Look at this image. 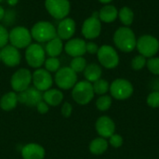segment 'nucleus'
I'll list each match as a JSON object with an SVG mask.
<instances>
[{
	"instance_id": "41",
	"label": "nucleus",
	"mask_w": 159,
	"mask_h": 159,
	"mask_svg": "<svg viewBox=\"0 0 159 159\" xmlns=\"http://www.w3.org/2000/svg\"><path fill=\"white\" fill-rule=\"evenodd\" d=\"M17 2H18V0H7V3H8L10 6H14V5H16V4H17Z\"/></svg>"
},
{
	"instance_id": "27",
	"label": "nucleus",
	"mask_w": 159,
	"mask_h": 159,
	"mask_svg": "<svg viewBox=\"0 0 159 159\" xmlns=\"http://www.w3.org/2000/svg\"><path fill=\"white\" fill-rule=\"evenodd\" d=\"M93 87V90H94V93L96 94H99V95H104L108 89H110V86H109V83L104 80V79H98L97 81H95L92 85Z\"/></svg>"
},
{
	"instance_id": "22",
	"label": "nucleus",
	"mask_w": 159,
	"mask_h": 159,
	"mask_svg": "<svg viewBox=\"0 0 159 159\" xmlns=\"http://www.w3.org/2000/svg\"><path fill=\"white\" fill-rule=\"evenodd\" d=\"M62 99H63V94L60 90L55 89H48L43 94L44 102L48 103V105H52V106L59 105L61 102Z\"/></svg>"
},
{
	"instance_id": "21",
	"label": "nucleus",
	"mask_w": 159,
	"mask_h": 159,
	"mask_svg": "<svg viewBox=\"0 0 159 159\" xmlns=\"http://www.w3.org/2000/svg\"><path fill=\"white\" fill-rule=\"evenodd\" d=\"M63 48V44L62 41L60 37H55L53 39H51L50 41L48 42V44L46 45L45 50L47 52V54L49 57H58Z\"/></svg>"
},
{
	"instance_id": "34",
	"label": "nucleus",
	"mask_w": 159,
	"mask_h": 159,
	"mask_svg": "<svg viewBox=\"0 0 159 159\" xmlns=\"http://www.w3.org/2000/svg\"><path fill=\"white\" fill-rule=\"evenodd\" d=\"M8 41V32L7 30L0 24V48H3L7 46Z\"/></svg>"
},
{
	"instance_id": "26",
	"label": "nucleus",
	"mask_w": 159,
	"mask_h": 159,
	"mask_svg": "<svg viewBox=\"0 0 159 159\" xmlns=\"http://www.w3.org/2000/svg\"><path fill=\"white\" fill-rule=\"evenodd\" d=\"M118 17L120 21L125 25L126 27H129L132 24L134 20V13L131 8L129 7H123L118 11Z\"/></svg>"
},
{
	"instance_id": "12",
	"label": "nucleus",
	"mask_w": 159,
	"mask_h": 159,
	"mask_svg": "<svg viewBox=\"0 0 159 159\" xmlns=\"http://www.w3.org/2000/svg\"><path fill=\"white\" fill-rule=\"evenodd\" d=\"M32 81V74L28 69L21 68L15 72L11 77V87L17 92L26 90Z\"/></svg>"
},
{
	"instance_id": "9",
	"label": "nucleus",
	"mask_w": 159,
	"mask_h": 159,
	"mask_svg": "<svg viewBox=\"0 0 159 159\" xmlns=\"http://www.w3.org/2000/svg\"><path fill=\"white\" fill-rule=\"evenodd\" d=\"M102 32V21L99 19V12L95 11L92 15L85 20L82 25V34L87 39L97 38Z\"/></svg>"
},
{
	"instance_id": "43",
	"label": "nucleus",
	"mask_w": 159,
	"mask_h": 159,
	"mask_svg": "<svg viewBox=\"0 0 159 159\" xmlns=\"http://www.w3.org/2000/svg\"><path fill=\"white\" fill-rule=\"evenodd\" d=\"M0 61H1V50H0Z\"/></svg>"
},
{
	"instance_id": "8",
	"label": "nucleus",
	"mask_w": 159,
	"mask_h": 159,
	"mask_svg": "<svg viewBox=\"0 0 159 159\" xmlns=\"http://www.w3.org/2000/svg\"><path fill=\"white\" fill-rule=\"evenodd\" d=\"M45 7L48 12L56 20H62L70 12L69 0H46Z\"/></svg>"
},
{
	"instance_id": "40",
	"label": "nucleus",
	"mask_w": 159,
	"mask_h": 159,
	"mask_svg": "<svg viewBox=\"0 0 159 159\" xmlns=\"http://www.w3.org/2000/svg\"><path fill=\"white\" fill-rule=\"evenodd\" d=\"M5 14H6V11H5V9H4L2 7H0V20H2L4 19V17H5Z\"/></svg>"
},
{
	"instance_id": "35",
	"label": "nucleus",
	"mask_w": 159,
	"mask_h": 159,
	"mask_svg": "<svg viewBox=\"0 0 159 159\" xmlns=\"http://www.w3.org/2000/svg\"><path fill=\"white\" fill-rule=\"evenodd\" d=\"M109 143L115 147V148H118L123 144V138L119 135V134H113L110 138H109Z\"/></svg>"
},
{
	"instance_id": "2",
	"label": "nucleus",
	"mask_w": 159,
	"mask_h": 159,
	"mask_svg": "<svg viewBox=\"0 0 159 159\" xmlns=\"http://www.w3.org/2000/svg\"><path fill=\"white\" fill-rule=\"evenodd\" d=\"M31 35L39 43L48 42L57 37V30L54 25L48 21H38L31 29Z\"/></svg>"
},
{
	"instance_id": "6",
	"label": "nucleus",
	"mask_w": 159,
	"mask_h": 159,
	"mask_svg": "<svg viewBox=\"0 0 159 159\" xmlns=\"http://www.w3.org/2000/svg\"><path fill=\"white\" fill-rule=\"evenodd\" d=\"M99 62L107 69L116 68L119 63V56L116 50L109 45H103L99 48L97 52Z\"/></svg>"
},
{
	"instance_id": "33",
	"label": "nucleus",
	"mask_w": 159,
	"mask_h": 159,
	"mask_svg": "<svg viewBox=\"0 0 159 159\" xmlns=\"http://www.w3.org/2000/svg\"><path fill=\"white\" fill-rule=\"evenodd\" d=\"M147 104L153 108L159 107V91H154L148 95Z\"/></svg>"
},
{
	"instance_id": "42",
	"label": "nucleus",
	"mask_w": 159,
	"mask_h": 159,
	"mask_svg": "<svg viewBox=\"0 0 159 159\" xmlns=\"http://www.w3.org/2000/svg\"><path fill=\"white\" fill-rule=\"evenodd\" d=\"M99 2H101V3H102V4H106V5H108L109 3H111L113 0H98Z\"/></svg>"
},
{
	"instance_id": "36",
	"label": "nucleus",
	"mask_w": 159,
	"mask_h": 159,
	"mask_svg": "<svg viewBox=\"0 0 159 159\" xmlns=\"http://www.w3.org/2000/svg\"><path fill=\"white\" fill-rule=\"evenodd\" d=\"M98 50H99V47L96 43L93 42L86 43V51L89 52V54H97Z\"/></svg>"
},
{
	"instance_id": "39",
	"label": "nucleus",
	"mask_w": 159,
	"mask_h": 159,
	"mask_svg": "<svg viewBox=\"0 0 159 159\" xmlns=\"http://www.w3.org/2000/svg\"><path fill=\"white\" fill-rule=\"evenodd\" d=\"M4 19H5V22H6L7 24H10V23L12 22L13 19H14V12L11 11V10L7 11L6 14H5Z\"/></svg>"
},
{
	"instance_id": "14",
	"label": "nucleus",
	"mask_w": 159,
	"mask_h": 159,
	"mask_svg": "<svg viewBox=\"0 0 159 159\" xmlns=\"http://www.w3.org/2000/svg\"><path fill=\"white\" fill-rule=\"evenodd\" d=\"M41 101H43V95L35 88H28L18 95V102L27 106H36Z\"/></svg>"
},
{
	"instance_id": "5",
	"label": "nucleus",
	"mask_w": 159,
	"mask_h": 159,
	"mask_svg": "<svg viewBox=\"0 0 159 159\" xmlns=\"http://www.w3.org/2000/svg\"><path fill=\"white\" fill-rule=\"evenodd\" d=\"M73 99L79 104H88L94 97L92 84L89 81H80L76 83L72 91Z\"/></svg>"
},
{
	"instance_id": "29",
	"label": "nucleus",
	"mask_w": 159,
	"mask_h": 159,
	"mask_svg": "<svg viewBox=\"0 0 159 159\" xmlns=\"http://www.w3.org/2000/svg\"><path fill=\"white\" fill-rule=\"evenodd\" d=\"M111 105H112V98L108 95L101 96L96 102V106L100 111H106L111 107Z\"/></svg>"
},
{
	"instance_id": "19",
	"label": "nucleus",
	"mask_w": 159,
	"mask_h": 159,
	"mask_svg": "<svg viewBox=\"0 0 159 159\" xmlns=\"http://www.w3.org/2000/svg\"><path fill=\"white\" fill-rule=\"evenodd\" d=\"M23 159H43L45 157V149L36 143H28L21 149Z\"/></svg>"
},
{
	"instance_id": "15",
	"label": "nucleus",
	"mask_w": 159,
	"mask_h": 159,
	"mask_svg": "<svg viewBox=\"0 0 159 159\" xmlns=\"http://www.w3.org/2000/svg\"><path fill=\"white\" fill-rule=\"evenodd\" d=\"M1 61L7 66H17L20 62V53L15 47L7 45L1 49Z\"/></svg>"
},
{
	"instance_id": "44",
	"label": "nucleus",
	"mask_w": 159,
	"mask_h": 159,
	"mask_svg": "<svg viewBox=\"0 0 159 159\" xmlns=\"http://www.w3.org/2000/svg\"><path fill=\"white\" fill-rule=\"evenodd\" d=\"M3 1H4V0H0V3H1V2H3Z\"/></svg>"
},
{
	"instance_id": "31",
	"label": "nucleus",
	"mask_w": 159,
	"mask_h": 159,
	"mask_svg": "<svg viewBox=\"0 0 159 159\" xmlns=\"http://www.w3.org/2000/svg\"><path fill=\"white\" fill-rule=\"evenodd\" d=\"M146 58L143 55H137L135 56L132 61H131V67L133 70L135 71H139L142 70L145 65H146Z\"/></svg>"
},
{
	"instance_id": "23",
	"label": "nucleus",
	"mask_w": 159,
	"mask_h": 159,
	"mask_svg": "<svg viewBox=\"0 0 159 159\" xmlns=\"http://www.w3.org/2000/svg\"><path fill=\"white\" fill-rule=\"evenodd\" d=\"M102 68L96 63H90L86 66L84 70V75L89 82H95L102 76Z\"/></svg>"
},
{
	"instance_id": "1",
	"label": "nucleus",
	"mask_w": 159,
	"mask_h": 159,
	"mask_svg": "<svg viewBox=\"0 0 159 159\" xmlns=\"http://www.w3.org/2000/svg\"><path fill=\"white\" fill-rule=\"evenodd\" d=\"M114 43L116 47L123 52H130L136 48L137 38L134 32L129 27H120L114 34Z\"/></svg>"
},
{
	"instance_id": "16",
	"label": "nucleus",
	"mask_w": 159,
	"mask_h": 159,
	"mask_svg": "<svg viewBox=\"0 0 159 159\" xmlns=\"http://www.w3.org/2000/svg\"><path fill=\"white\" fill-rule=\"evenodd\" d=\"M96 130L102 138H110L116 130V125L114 121L108 116H101L96 122Z\"/></svg>"
},
{
	"instance_id": "20",
	"label": "nucleus",
	"mask_w": 159,
	"mask_h": 159,
	"mask_svg": "<svg viewBox=\"0 0 159 159\" xmlns=\"http://www.w3.org/2000/svg\"><path fill=\"white\" fill-rule=\"evenodd\" d=\"M118 17V10L115 6L105 5L99 11V19L105 23H111Z\"/></svg>"
},
{
	"instance_id": "7",
	"label": "nucleus",
	"mask_w": 159,
	"mask_h": 159,
	"mask_svg": "<svg viewBox=\"0 0 159 159\" xmlns=\"http://www.w3.org/2000/svg\"><path fill=\"white\" fill-rule=\"evenodd\" d=\"M110 92L111 95L119 101L127 100L129 98L133 93V86L132 84L123 78H118L113 81V83L110 85Z\"/></svg>"
},
{
	"instance_id": "18",
	"label": "nucleus",
	"mask_w": 159,
	"mask_h": 159,
	"mask_svg": "<svg viewBox=\"0 0 159 159\" xmlns=\"http://www.w3.org/2000/svg\"><path fill=\"white\" fill-rule=\"evenodd\" d=\"M65 52L71 57H82L86 51V42L81 38L70 39L64 46Z\"/></svg>"
},
{
	"instance_id": "30",
	"label": "nucleus",
	"mask_w": 159,
	"mask_h": 159,
	"mask_svg": "<svg viewBox=\"0 0 159 159\" xmlns=\"http://www.w3.org/2000/svg\"><path fill=\"white\" fill-rule=\"evenodd\" d=\"M61 62L56 57H49L45 61V68L48 72H57L60 69Z\"/></svg>"
},
{
	"instance_id": "17",
	"label": "nucleus",
	"mask_w": 159,
	"mask_h": 159,
	"mask_svg": "<svg viewBox=\"0 0 159 159\" xmlns=\"http://www.w3.org/2000/svg\"><path fill=\"white\" fill-rule=\"evenodd\" d=\"M57 36L61 40L70 39L75 33V22L71 18H64L61 20L57 27Z\"/></svg>"
},
{
	"instance_id": "37",
	"label": "nucleus",
	"mask_w": 159,
	"mask_h": 159,
	"mask_svg": "<svg viewBox=\"0 0 159 159\" xmlns=\"http://www.w3.org/2000/svg\"><path fill=\"white\" fill-rule=\"evenodd\" d=\"M73 111V106L69 102H65L61 108V114L64 117H69L72 114Z\"/></svg>"
},
{
	"instance_id": "4",
	"label": "nucleus",
	"mask_w": 159,
	"mask_h": 159,
	"mask_svg": "<svg viewBox=\"0 0 159 159\" xmlns=\"http://www.w3.org/2000/svg\"><path fill=\"white\" fill-rule=\"evenodd\" d=\"M8 41L16 48H24L31 45V32L23 26H17L8 33Z\"/></svg>"
},
{
	"instance_id": "10",
	"label": "nucleus",
	"mask_w": 159,
	"mask_h": 159,
	"mask_svg": "<svg viewBox=\"0 0 159 159\" xmlns=\"http://www.w3.org/2000/svg\"><path fill=\"white\" fill-rule=\"evenodd\" d=\"M46 52L40 44H31L25 51V59L27 63L33 68H39L45 63Z\"/></svg>"
},
{
	"instance_id": "24",
	"label": "nucleus",
	"mask_w": 159,
	"mask_h": 159,
	"mask_svg": "<svg viewBox=\"0 0 159 159\" xmlns=\"http://www.w3.org/2000/svg\"><path fill=\"white\" fill-rule=\"evenodd\" d=\"M17 102L18 95L15 92H7L2 97L0 101V106L5 111H10L16 107Z\"/></svg>"
},
{
	"instance_id": "3",
	"label": "nucleus",
	"mask_w": 159,
	"mask_h": 159,
	"mask_svg": "<svg viewBox=\"0 0 159 159\" xmlns=\"http://www.w3.org/2000/svg\"><path fill=\"white\" fill-rule=\"evenodd\" d=\"M136 48L145 58H152L158 52V39L151 34H143L137 39Z\"/></svg>"
},
{
	"instance_id": "11",
	"label": "nucleus",
	"mask_w": 159,
	"mask_h": 159,
	"mask_svg": "<svg viewBox=\"0 0 159 159\" xmlns=\"http://www.w3.org/2000/svg\"><path fill=\"white\" fill-rule=\"evenodd\" d=\"M77 81L76 73L71 67L60 68L55 75V82L60 89H69L74 88Z\"/></svg>"
},
{
	"instance_id": "25",
	"label": "nucleus",
	"mask_w": 159,
	"mask_h": 159,
	"mask_svg": "<svg viewBox=\"0 0 159 159\" xmlns=\"http://www.w3.org/2000/svg\"><path fill=\"white\" fill-rule=\"evenodd\" d=\"M108 148V143L104 138L94 139L89 144V151L93 155H102Z\"/></svg>"
},
{
	"instance_id": "38",
	"label": "nucleus",
	"mask_w": 159,
	"mask_h": 159,
	"mask_svg": "<svg viewBox=\"0 0 159 159\" xmlns=\"http://www.w3.org/2000/svg\"><path fill=\"white\" fill-rule=\"evenodd\" d=\"M36 108H37V111H38L40 114H46V113L48 111V104L46 103L44 101H41V102L36 105Z\"/></svg>"
},
{
	"instance_id": "32",
	"label": "nucleus",
	"mask_w": 159,
	"mask_h": 159,
	"mask_svg": "<svg viewBox=\"0 0 159 159\" xmlns=\"http://www.w3.org/2000/svg\"><path fill=\"white\" fill-rule=\"evenodd\" d=\"M146 65L148 70L152 74L159 75V58L157 57L149 58V60L146 61Z\"/></svg>"
},
{
	"instance_id": "28",
	"label": "nucleus",
	"mask_w": 159,
	"mask_h": 159,
	"mask_svg": "<svg viewBox=\"0 0 159 159\" xmlns=\"http://www.w3.org/2000/svg\"><path fill=\"white\" fill-rule=\"evenodd\" d=\"M87 66V61L83 57H75L72 60L70 67L75 72V73H80L85 70Z\"/></svg>"
},
{
	"instance_id": "13",
	"label": "nucleus",
	"mask_w": 159,
	"mask_h": 159,
	"mask_svg": "<svg viewBox=\"0 0 159 159\" xmlns=\"http://www.w3.org/2000/svg\"><path fill=\"white\" fill-rule=\"evenodd\" d=\"M34 86L40 91L48 90L53 83L52 76L49 72L45 69H37L32 75Z\"/></svg>"
}]
</instances>
